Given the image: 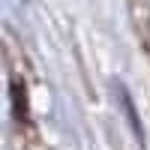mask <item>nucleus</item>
I'll return each mask as SVG.
<instances>
[{"label": "nucleus", "instance_id": "f257e3e1", "mask_svg": "<svg viewBox=\"0 0 150 150\" xmlns=\"http://www.w3.org/2000/svg\"><path fill=\"white\" fill-rule=\"evenodd\" d=\"M12 102H15V117L18 123H27V99H24V90H21V84L12 78Z\"/></svg>", "mask_w": 150, "mask_h": 150}]
</instances>
